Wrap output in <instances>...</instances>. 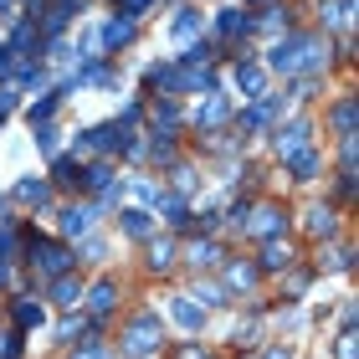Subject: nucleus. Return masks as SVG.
Masks as SVG:
<instances>
[{"label": "nucleus", "instance_id": "f257e3e1", "mask_svg": "<svg viewBox=\"0 0 359 359\" xmlns=\"http://www.w3.org/2000/svg\"><path fill=\"white\" fill-rule=\"evenodd\" d=\"M329 57V46H323L318 36H287L272 46V67L277 72H298V67H318V62Z\"/></svg>", "mask_w": 359, "mask_h": 359}, {"label": "nucleus", "instance_id": "f03ea898", "mask_svg": "<svg viewBox=\"0 0 359 359\" xmlns=\"http://www.w3.org/2000/svg\"><path fill=\"white\" fill-rule=\"evenodd\" d=\"M123 349L128 354H154L159 349V313H139L134 323H128V334H123Z\"/></svg>", "mask_w": 359, "mask_h": 359}, {"label": "nucleus", "instance_id": "7ed1b4c3", "mask_svg": "<svg viewBox=\"0 0 359 359\" xmlns=\"http://www.w3.org/2000/svg\"><path fill=\"white\" fill-rule=\"evenodd\" d=\"M31 262H41V272L62 277V272L72 267V252L67 247H52V241H31Z\"/></svg>", "mask_w": 359, "mask_h": 359}, {"label": "nucleus", "instance_id": "20e7f679", "mask_svg": "<svg viewBox=\"0 0 359 359\" xmlns=\"http://www.w3.org/2000/svg\"><path fill=\"white\" fill-rule=\"evenodd\" d=\"M123 41H134V21H128V15H113L103 26V36H97V46H123Z\"/></svg>", "mask_w": 359, "mask_h": 359}, {"label": "nucleus", "instance_id": "39448f33", "mask_svg": "<svg viewBox=\"0 0 359 359\" xmlns=\"http://www.w3.org/2000/svg\"><path fill=\"white\" fill-rule=\"evenodd\" d=\"M236 88H241V93H252V97H262V88H267V72L257 67V62H241V67H236Z\"/></svg>", "mask_w": 359, "mask_h": 359}, {"label": "nucleus", "instance_id": "423d86ee", "mask_svg": "<svg viewBox=\"0 0 359 359\" xmlns=\"http://www.w3.org/2000/svg\"><path fill=\"white\" fill-rule=\"evenodd\" d=\"M77 15V0H52V11H46V36H57V31H67V21Z\"/></svg>", "mask_w": 359, "mask_h": 359}, {"label": "nucleus", "instance_id": "0eeeda50", "mask_svg": "<svg viewBox=\"0 0 359 359\" xmlns=\"http://www.w3.org/2000/svg\"><path fill=\"white\" fill-rule=\"evenodd\" d=\"M247 31H252V21H247L241 11H221V15H216V36L231 41V36H247Z\"/></svg>", "mask_w": 359, "mask_h": 359}, {"label": "nucleus", "instance_id": "6e6552de", "mask_svg": "<svg viewBox=\"0 0 359 359\" xmlns=\"http://www.w3.org/2000/svg\"><path fill=\"white\" fill-rule=\"evenodd\" d=\"M170 31H175V41H190L195 31H201V11H190V6H185V11H180L175 21H170Z\"/></svg>", "mask_w": 359, "mask_h": 359}, {"label": "nucleus", "instance_id": "1a4fd4ad", "mask_svg": "<svg viewBox=\"0 0 359 359\" xmlns=\"http://www.w3.org/2000/svg\"><path fill=\"white\" fill-rule=\"evenodd\" d=\"M303 139H308V123H287V134H277V154H298L303 149Z\"/></svg>", "mask_w": 359, "mask_h": 359}, {"label": "nucleus", "instance_id": "9d476101", "mask_svg": "<svg viewBox=\"0 0 359 359\" xmlns=\"http://www.w3.org/2000/svg\"><path fill=\"white\" fill-rule=\"evenodd\" d=\"M113 298H118V287H113L108 277H103V283H93V292H88V308H93V313H108V308H113Z\"/></svg>", "mask_w": 359, "mask_h": 359}, {"label": "nucleus", "instance_id": "9b49d317", "mask_svg": "<svg viewBox=\"0 0 359 359\" xmlns=\"http://www.w3.org/2000/svg\"><path fill=\"white\" fill-rule=\"evenodd\" d=\"M46 195H52V190H46L41 180H21V185H15V201H21V205H46Z\"/></svg>", "mask_w": 359, "mask_h": 359}, {"label": "nucleus", "instance_id": "f8f14e48", "mask_svg": "<svg viewBox=\"0 0 359 359\" xmlns=\"http://www.w3.org/2000/svg\"><path fill=\"white\" fill-rule=\"evenodd\" d=\"M354 0H323V26H349Z\"/></svg>", "mask_w": 359, "mask_h": 359}, {"label": "nucleus", "instance_id": "ddd939ff", "mask_svg": "<svg viewBox=\"0 0 359 359\" xmlns=\"http://www.w3.org/2000/svg\"><path fill=\"white\" fill-rule=\"evenodd\" d=\"M308 231H313V236H334V210L313 205V210H308Z\"/></svg>", "mask_w": 359, "mask_h": 359}, {"label": "nucleus", "instance_id": "4468645a", "mask_svg": "<svg viewBox=\"0 0 359 359\" xmlns=\"http://www.w3.org/2000/svg\"><path fill=\"white\" fill-rule=\"evenodd\" d=\"M277 108H283V97H267V93H262V103H257V108L247 113V128H262V123L272 118V113H277Z\"/></svg>", "mask_w": 359, "mask_h": 359}, {"label": "nucleus", "instance_id": "2eb2a0df", "mask_svg": "<svg viewBox=\"0 0 359 359\" xmlns=\"http://www.w3.org/2000/svg\"><path fill=\"white\" fill-rule=\"evenodd\" d=\"M277 226H283V210H272V205H267V210H257V221H252V231H257V236H272V231H277Z\"/></svg>", "mask_w": 359, "mask_h": 359}, {"label": "nucleus", "instance_id": "dca6fc26", "mask_svg": "<svg viewBox=\"0 0 359 359\" xmlns=\"http://www.w3.org/2000/svg\"><path fill=\"white\" fill-rule=\"evenodd\" d=\"M15 323H21V329H36V323H41V303L21 298V303H15Z\"/></svg>", "mask_w": 359, "mask_h": 359}, {"label": "nucleus", "instance_id": "f3484780", "mask_svg": "<svg viewBox=\"0 0 359 359\" xmlns=\"http://www.w3.org/2000/svg\"><path fill=\"white\" fill-rule=\"evenodd\" d=\"M52 292H57V303H67V308H77V298H83V287H77L67 272L57 277V287H52Z\"/></svg>", "mask_w": 359, "mask_h": 359}, {"label": "nucleus", "instance_id": "a211bd4d", "mask_svg": "<svg viewBox=\"0 0 359 359\" xmlns=\"http://www.w3.org/2000/svg\"><path fill=\"white\" fill-rule=\"evenodd\" d=\"M52 175H57V185H77V190H83V170H77L72 159H57V170H52Z\"/></svg>", "mask_w": 359, "mask_h": 359}, {"label": "nucleus", "instance_id": "6ab92c4d", "mask_svg": "<svg viewBox=\"0 0 359 359\" xmlns=\"http://www.w3.org/2000/svg\"><path fill=\"white\" fill-rule=\"evenodd\" d=\"M175 318L185 323V329H201V308H195L190 298H175Z\"/></svg>", "mask_w": 359, "mask_h": 359}, {"label": "nucleus", "instance_id": "aec40b11", "mask_svg": "<svg viewBox=\"0 0 359 359\" xmlns=\"http://www.w3.org/2000/svg\"><path fill=\"white\" fill-rule=\"evenodd\" d=\"M88 226H93V210L83 205V210H67V221H62V231H67V236H77V231H88Z\"/></svg>", "mask_w": 359, "mask_h": 359}, {"label": "nucleus", "instance_id": "412c9836", "mask_svg": "<svg viewBox=\"0 0 359 359\" xmlns=\"http://www.w3.org/2000/svg\"><path fill=\"white\" fill-rule=\"evenodd\" d=\"M123 231L128 236H149V216H144V210H123Z\"/></svg>", "mask_w": 359, "mask_h": 359}, {"label": "nucleus", "instance_id": "4be33fe9", "mask_svg": "<svg viewBox=\"0 0 359 359\" xmlns=\"http://www.w3.org/2000/svg\"><path fill=\"white\" fill-rule=\"evenodd\" d=\"M334 123L344 128V139H354V103H349V97H344V103L334 108Z\"/></svg>", "mask_w": 359, "mask_h": 359}, {"label": "nucleus", "instance_id": "5701e85b", "mask_svg": "<svg viewBox=\"0 0 359 359\" xmlns=\"http://www.w3.org/2000/svg\"><path fill=\"white\" fill-rule=\"evenodd\" d=\"M216 257H221V252L210 247V241H195V247H190V262H195V267H210Z\"/></svg>", "mask_w": 359, "mask_h": 359}, {"label": "nucleus", "instance_id": "b1692460", "mask_svg": "<svg viewBox=\"0 0 359 359\" xmlns=\"http://www.w3.org/2000/svg\"><path fill=\"white\" fill-rule=\"evenodd\" d=\"M221 118H226V97H210L201 108V123H221Z\"/></svg>", "mask_w": 359, "mask_h": 359}, {"label": "nucleus", "instance_id": "393cba45", "mask_svg": "<svg viewBox=\"0 0 359 359\" xmlns=\"http://www.w3.org/2000/svg\"><path fill=\"white\" fill-rule=\"evenodd\" d=\"M170 257H175L170 241H154V247H149V262H154V267H170Z\"/></svg>", "mask_w": 359, "mask_h": 359}, {"label": "nucleus", "instance_id": "a878e982", "mask_svg": "<svg viewBox=\"0 0 359 359\" xmlns=\"http://www.w3.org/2000/svg\"><path fill=\"white\" fill-rule=\"evenodd\" d=\"M262 262H267L272 272H277V267H287V247H277V241H272V247L262 252Z\"/></svg>", "mask_w": 359, "mask_h": 359}, {"label": "nucleus", "instance_id": "bb28decb", "mask_svg": "<svg viewBox=\"0 0 359 359\" xmlns=\"http://www.w3.org/2000/svg\"><path fill=\"white\" fill-rule=\"evenodd\" d=\"M52 113H57V97H41V103L31 108V123H46V118H52Z\"/></svg>", "mask_w": 359, "mask_h": 359}, {"label": "nucleus", "instance_id": "cd10ccee", "mask_svg": "<svg viewBox=\"0 0 359 359\" xmlns=\"http://www.w3.org/2000/svg\"><path fill=\"white\" fill-rule=\"evenodd\" d=\"M36 144H41L46 154H57V128H41V134H36Z\"/></svg>", "mask_w": 359, "mask_h": 359}, {"label": "nucleus", "instance_id": "c85d7f7f", "mask_svg": "<svg viewBox=\"0 0 359 359\" xmlns=\"http://www.w3.org/2000/svg\"><path fill=\"white\" fill-rule=\"evenodd\" d=\"M231 283H236V287H252V283H257V272H252V267H236V272H231Z\"/></svg>", "mask_w": 359, "mask_h": 359}, {"label": "nucleus", "instance_id": "c756f323", "mask_svg": "<svg viewBox=\"0 0 359 359\" xmlns=\"http://www.w3.org/2000/svg\"><path fill=\"white\" fill-rule=\"evenodd\" d=\"M339 359H354V334H344V339H339Z\"/></svg>", "mask_w": 359, "mask_h": 359}, {"label": "nucleus", "instance_id": "7c9ffc66", "mask_svg": "<svg viewBox=\"0 0 359 359\" xmlns=\"http://www.w3.org/2000/svg\"><path fill=\"white\" fill-rule=\"evenodd\" d=\"M149 0H123V15H134V11H144Z\"/></svg>", "mask_w": 359, "mask_h": 359}, {"label": "nucleus", "instance_id": "2f4dec72", "mask_svg": "<svg viewBox=\"0 0 359 359\" xmlns=\"http://www.w3.org/2000/svg\"><path fill=\"white\" fill-rule=\"evenodd\" d=\"M257 359H287V349L277 344V349H267V354H257Z\"/></svg>", "mask_w": 359, "mask_h": 359}, {"label": "nucleus", "instance_id": "473e14b6", "mask_svg": "<svg viewBox=\"0 0 359 359\" xmlns=\"http://www.w3.org/2000/svg\"><path fill=\"white\" fill-rule=\"evenodd\" d=\"M180 359H210V354H201V349H185V354H180Z\"/></svg>", "mask_w": 359, "mask_h": 359}, {"label": "nucleus", "instance_id": "72a5a7b5", "mask_svg": "<svg viewBox=\"0 0 359 359\" xmlns=\"http://www.w3.org/2000/svg\"><path fill=\"white\" fill-rule=\"evenodd\" d=\"M6 283H11V267H6V262H0V287H6Z\"/></svg>", "mask_w": 359, "mask_h": 359}]
</instances>
